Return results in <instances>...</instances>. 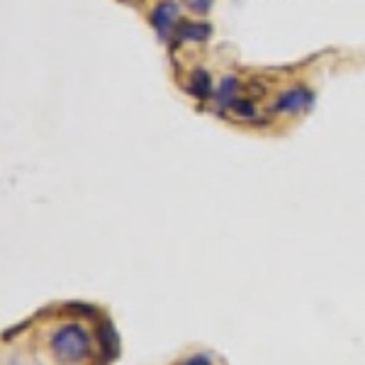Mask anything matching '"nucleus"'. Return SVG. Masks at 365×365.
I'll use <instances>...</instances> for the list:
<instances>
[{
	"label": "nucleus",
	"instance_id": "0eeeda50",
	"mask_svg": "<svg viewBox=\"0 0 365 365\" xmlns=\"http://www.w3.org/2000/svg\"><path fill=\"white\" fill-rule=\"evenodd\" d=\"M210 37V25L200 20H182L178 29H175V39L180 42H192V44H202Z\"/></svg>",
	"mask_w": 365,
	"mask_h": 365
},
{
	"label": "nucleus",
	"instance_id": "7ed1b4c3",
	"mask_svg": "<svg viewBox=\"0 0 365 365\" xmlns=\"http://www.w3.org/2000/svg\"><path fill=\"white\" fill-rule=\"evenodd\" d=\"M314 105V93L307 86H287L273 100L275 115H302Z\"/></svg>",
	"mask_w": 365,
	"mask_h": 365
},
{
	"label": "nucleus",
	"instance_id": "f257e3e1",
	"mask_svg": "<svg viewBox=\"0 0 365 365\" xmlns=\"http://www.w3.org/2000/svg\"><path fill=\"white\" fill-rule=\"evenodd\" d=\"M51 351L61 363L76 365L91 353V336L78 324H66V327H58L51 336Z\"/></svg>",
	"mask_w": 365,
	"mask_h": 365
},
{
	"label": "nucleus",
	"instance_id": "1a4fd4ad",
	"mask_svg": "<svg viewBox=\"0 0 365 365\" xmlns=\"http://www.w3.org/2000/svg\"><path fill=\"white\" fill-rule=\"evenodd\" d=\"M187 8H190L192 13H197V15H205V13H210L212 0H187Z\"/></svg>",
	"mask_w": 365,
	"mask_h": 365
},
{
	"label": "nucleus",
	"instance_id": "9d476101",
	"mask_svg": "<svg viewBox=\"0 0 365 365\" xmlns=\"http://www.w3.org/2000/svg\"><path fill=\"white\" fill-rule=\"evenodd\" d=\"M182 365H212V358L207 356V353H195V356L185 358Z\"/></svg>",
	"mask_w": 365,
	"mask_h": 365
},
{
	"label": "nucleus",
	"instance_id": "423d86ee",
	"mask_svg": "<svg viewBox=\"0 0 365 365\" xmlns=\"http://www.w3.org/2000/svg\"><path fill=\"white\" fill-rule=\"evenodd\" d=\"M225 115L237 117L239 122H246V125H263V113H261V108H258L256 98H251V96H241Z\"/></svg>",
	"mask_w": 365,
	"mask_h": 365
},
{
	"label": "nucleus",
	"instance_id": "20e7f679",
	"mask_svg": "<svg viewBox=\"0 0 365 365\" xmlns=\"http://www.w3.org/2000/svg\"><path fill=\"white\" fill-rule=\"evenodd\" d=\"M244 96V81L239 78L237 73H227L222 76V81L217 83L215 88V103H217V110H220L222 115L227 113L229 108H232L237 100Z\"/></svg>",
	"mask_w": 365,
	"mask_h": 365
},
{
	"label": "nucleus",
	"instance_id": "f03ea898",
	"mask_svg": "<svg viewBox=\"0 0 365 365\" xmlns=\"http://www.w3.org/2000/svg\"><path fill=\"white\" fill-rule=\"evenodd\" d=\"M180 22V5L175 0H158L149 13V25L161 42H168V39L175 37V29H178Z\"/></svg>",
	"mask_w": 365,
	"mask_h": 365
},
{
	"label": "nucleus",
	"instance_id": "39448f33",
	"mask_svg": "<svg viewBox=\"0 0 365 365\" xmlns=\"http://www.w3.org/2000/svg\"><path fill=\"white\" fill-rule=\"evenodd\" d=\"M215 83H212V76L210 71L205 68H192L187 73L185 81V91L190 93L195 100H215Z\"/></svg>",
	"mask_w": 365,
	"mask_h": 365
},
{
	"label": "nucleus",
	"instance_id": "6e6552de",
	"mask_svg": "<svg viewBox=\"0 0 365 365\" xmlns=\"http://www.w3.org/2000/svg\"><path fill=\"white\" fill-rule=\"evenodd\" d=\"M100 341H103L105 353L110 351V356H115L117 349H120V341H117V334H115V329L110 327V324H105V327H103V331H100Z\"/></svg>",
	"mask_w": 365,
	"mask_h": 365
}]
</instances>
